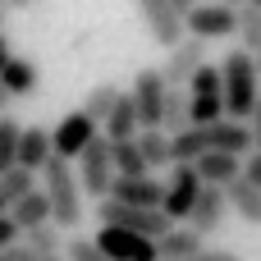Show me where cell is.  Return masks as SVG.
<instances>
[{"label": "cell", "instance_id": "cell-1", "mask_svg": "<svg viewBox=\"0 0 261 261\" xmlns=\"http://www.w3.org/2000/svg\"><path fill=\"white\" fill-rule=\"evenodd\" d=\"M220 73H225V115L234 124H252L261 106V69H257V55L234 46L225 60H220Z\"/></svg>", "mask_w": 261, "mask_h": 261}, {"label": "cell", "instance_id": "cell-2", "mask_svg": "<svg viewBox=\"0 0 261 261\" xmlns=\"http://www.w3.org/2000/svg\"><path fill=\"white\" fill-rule=\"evenodd\" d=\"M41 193L50 197V211H55L60 229H78L83 225V184H78V170H69V161L55 156L41 170Z\"/></svg>", "mask_w": 261, "mask_h": 261}, {"label": "cell", "instance_id": "cell-3", "mask_svg": "<svg viewBox=\"0 0 261 261\" xmlns=\"http://www.w3.org/2000/svg\"><path fill=\"white\" fill-rule=\"evenodd\" d=\"M138 9H142V18H147V28H151V41L165 46V55L188 41V37H184V32H188V14H193L188 0H142Z\"/></svg>", "mask_w": 261, "mask_h": 261}, {"label": "cell", "instance_id": "cell-4", "mask_svg": "<svg viewBox=\"0 0 261 261\" xmlns=\"http://www.w3.org/2000/svg\"><path fill=\"white\" fill-rule=\"evenodd\" d=\"M115 142L101 133L83 156H78V184H83V197H96V206L110 197V188H115Z\"/></svg>", "mask_w": 261, "mask_h": 261}, {"label": "cell", "instance_id": "cell-5", "mask_svg": "<svg viewBox=\"0 0 261 261\" xmlns=\"http://www.w3.org/2000/svg\"><path fill=\"white\" fill-rule=\"evenodd\" d=\"M133 101H138V115H142V133H161L165 128V106H170V83L161 69H138L133 78Z\"/></svg>", "mask_w": 261, "mask_h": 261}, {"label": "cell", "instance_id": "cell-6", "mask_svg": "<svg viewBox=\"0 0 261 261\" xmlns=\"http://www.w3.org/2000/svg\"><path fill=\"white\" fill-rule=\"evenodd\" d=\"M96 216H101V225H115V229L142 234V239H151V243H161V239L174 229V220H170L165 211H142V206H119V202H101Z\"/></svg>", "mask_w": 261, "mask_h": 261}, {"label": "cell", "instance_id": "cell-7", "mask_svg": "<svg viewBox=\"0 0 261 261\" xmlns=\"http://www.w3.org/2000/svg\"><path fill=\"white\" fill-rule=\"evenodd\" d=\"M96 138H101V124H92L83 110H69V115L50 128V142H55V156H60V161H78Z\"/></svg>", "mask_w": 261, "mask_h": 261}, {"label": "cell", "instance_id": "cell-8", "mask_svg": "<svg viewBox=\"0 0 261 261\" xmlns=\"http://www.w3.org/2000/svg\"><path fill=\"white\" fill-rule=\"evenodd\" d=\"M206 193V184H202V174L193 170V165H174V174L165 179V216L179 225V220H188L193 216V206H197V197Z\"/></svg>", "mask_w": 261, "mask_h": 261}, {"label": "cell", "instance_id": "cell-9", "mask_svg": "<svg viewBox=\"0 0 261 261\" xmlns=\"http://www.w3.org/2000/svg\"><path fill=\"white\" fill-rule=\"evenodd\" d=\"M234 32H239V9H234V5H225V0L193 5V14H188V37L216 41V37H234Z\"/></svg>", "mask_w": 261, "mask_h": 261}, {"label": "cell", "instance_id": "cell-10", "mask_svg": "<svg viewBox=\"0 0 261 261\" xmlns=\"http://www.w3.org/2000/svg\"><path fill=\"white\" fill-rule=\"evenodd\" d=\"M96 248L110 261H161V248L142 234H128V229H115V225H101L96 234Z\"/></svg>", "mask_w": 261, "mask_h": 261}, {"label": "cell", "instance_id": "cell-11", "mask_svg": "<svg viewBox=\"0 0 261 261\" xmlns=\"http://www.w3.org/2000/svg\"><path fill=\"white\" fill-rule=\"evenodd\" d=\"M202 69H206V41H197V37H188L184 46H174V50L165 55V64H161L165 83H170V87H184V92H188V83H193Z\"/></svg>", "mask_w": 261, "mask_h": 261}, {"label": "cell", "instance_id": "cell-12", "mask_svg": "<svg viewBox=\"0 0 261 261\" xmlns=\"http://www.w3.org/2000/svg\"><path fill=\"white\" fill-rule=\"evenodd\" d=\"M106 202H119V206H142V211H161L165 206V184L161 179H115L110 197Z\"/></svg>", "mask_w": 261, "mask_h": 261}, {"label": "cell", "instance_id": "cell-13", "mask_svg": "<svg viewBox=\"0 0 261 261\" xmlns=\"http://www.w3.org/2000/svg\"><path fill=\"white\" fill-rule=\"evenodd\" d=\"M50 161H55L50 128H37V124H28V128H23V147H18V170H28V174H41Z\"/></svg>", "mask_w": 261, "mask_h": 261}, {"label": "cell", "instance_id": "cell-14", "mask_svg": "<svg viewBox=\"0 0 261 261\" xmlns=\"http://www.w3.org/2000/svg\"><path fill=\"white\" fill-rule=\"evenodd\" d=\"M156 248H161V261H193V257L206 252V239H202L193 225H174Z\"/></svg>", "mask_w": 261, "mask_h": 261}, {"label": "cell", "instance_id": "cell-15", "mask_svg": "<svg viewBox=\"0 0 261 261\" xmlns=\"http://www.w3.org/2000/svg\"><path fill=\"white\" fill-rule=\"evenodd\" d=\"M110 142H138L142 138V115H138V101H133V92H124V101L115 106V115L106 119V128H101Z\"/></svg>", "mask_w": 261, "mask_h": 261}, {"label": "cell", "instance_id": "cell-16", "mask_svg": "<svg viewBox=\"0 0 261 261\" xmlns=\"http://www.w3.org/2000/svg\"><path fill=\"white\" fill-rule=\"evenodd\" d=\"M225 211H229V197H225V188H206L202 197H197V206H193V216H188V225L206 239L211 229H220V220H225Z\"/></svg>", "mask_w": 261, "mask_h": 261}, {"label": "cell", "instance_id": "cell-17", "mask_svg": "<svg viewBox=\"0 0 261 261\" xmlns=\"http://www.w3.org/2000/svg\"><path fill=\"white\" fill-rule=\"evenodd\" d=\"M9 220L28 234V229H41V225H55V211H50V197L37 188V193H28L23 202H14V211H9Z\"/></svg>", "mask_w": 261, "mask_h": 261}, {"label": "cell", "instance_id": "cell-18", "mask_svg": "<svg viewBox=\"0 0 261 261\" xmlns=\"http://www.w3.org/2000/svg\"><path fill=\"white\" fill-rule=\"evenodd\" d=\"M37 83H41V73H37V64H32V60H23V55H14V60H9V69L0 73V87L9 92V101H14V96L37 92Z\"/></svg>", "mask_w": 261, "mask_h": 261}, {"label": "cell", "instance_id": "cell-19", "mask_svg": "<svg viewBox=\"0 0 261 261\" xmlns=\"http://www.w3.org/2000/svg\"><path fill=\"white\" fill-rule=\"evenodd\" d=\"M161 133H170V138L193 133V96L184 87H170V106H165V128Z\"/></svg>", "mask_w": 261, "mask_h": 261}, {"label": "cell", "instance_id": "cell-20", "mask_svg": "<svg viewBox=\"0 0 261 261\" xmlns=\"http://www.w3.org/2000/svg\"><path fill=\"white\" fill-rule=\"evenodd\" d=\"M119 101H124V92H119L115 83H101V87H92V92H87L83 115H87L92 124H101V128H106V119L115 115V106H119Z\"/></svg>", "mask_w": 261, "mask_h": 261}, {"label": "cell", "instance_id": "cell-21", "mask_svg": "<svg viewBox=\"0 0 261 261\" xmlns=\"http://www.w3.org/2000/svg\"><path fill=\"white\" fill-rule=\"evenodd\" d=\"M225 197H229V211H239L248 225H261V188H252L248 179H239V184L225 188Z\"/></svg>", "mask_w": 261, "mask_h": 261}, {"label": "cell", "instance_id": "cell-22", "mask_svg": "<svg viewBox=\"0 0 261 261\" xmlns=\"http://www.w3.org/2000/svg\"><path fill=\"white\" fill-rule=\"evenodd\" d=\"M147 170H174V138L170 133H142L138 138Z\"/></svg>", "mask_w": 261, "mask_h": 261}, {"label": "cell", "instance_id": "cell-23", "mask_svg": "<svg viewBox=\"0 0 261 261\" xmlns=\"http://www.w3.org/2000/svg\"><path fill=\"white\" fill-rule=\"evenodd\" d=\"M18 147H23V124H14L9 115L0 119V179L9 170H18Z\"/></svg>", "mask_w": 261, "mask_h": 261}, {"label": "cell", "instance_id": "cell-24", "mask_svg": "<svg viewBox=\"0 0 261 261\" xmlns=\"http://www.w3.org/2000/svg\"><path fill=\"white\" fill-rule=\"evenodd\" d=\"M115 174H119V179H147V174H151L138 142H115Z\"/></svg>", "mask_w": 261, "mask_h": 261}, {"label": "cell", "instance_id": "cell-25", "mask_svg": "<svg viewBox=\"0 0 261 261\" xmlns=\"http://www.w3.org/2000/svg\"><path fill=\"white\" fill-rule=\"evenodd\" d=\"M239 37H243V50H261V0H248L239 9Z\"/></svg>", "mask_w": 261, "mask_h": 261}, {"label": "cell", "instance_id": "cell-26", "mask_svg": "<svg viewBox=\"0 0 261 261\" xmlns=\"http://www.w3.org/2000/svg\"><path fill=\"white\" fill-rule=\"evenodd\" d=\"M23 243H28L32 252H41V257H60V252H64L60 225H41V229H28V234H23Z\"/></svg>", "mask_w": 261, "mask_h": 261}, {"label": "cell", "instance_id": "cell-27", "mask_svg": "<svg viewBox=\"0 0 261 261\" xmlns=\"http://www.w3.org/2000/svg\"><path fill=\"white\" fill-rule=\"evenodd\" d=\"M188 96H225V73H220V64H206V69L188 83Z\"/></svg>", "mask_w": 261, "mask_h": 261}, {"label": "cell", "instance_id": "cell-28", "mask_svg": "<svg viewBox=\"0 0 261 261\" xmlns=\"http://www.w3.org/2000/svg\"><path fill=\"white\" fill-rule=\"evenodd\" d=\"M37 174H28V170H9L5 179H0V193L9 197V202H23L28 193H37V184H32Z\"/></svg>", "mask_w": 261, "mask_h": 261}, {"label": "cell", "instance_id": "cell-29", "mask_svg": "<svg viewBox=\"0 0 261 261\" xmlns=\"http://www.w3.org/2000/svg\"><path fill=\"white\" fill-rule=\"evenodd\" d=\"M64 261H110V257L96 248V239H69L64 243Z\"/></svg>", "mask_w": 261, "mask_h": 261}, {"label": "cell", "instance_id": "cell-30", "mask_svg": "<svg viewBox=\"0 0 261 261\" xmlns=\"http://www.w3.org/2000/svg\"><path fill=\"white\" fill-rule=\"evenodd\" d=\"M18 234H23V229H18V225H14V220L5 216V220H0V257H5L9 248H18V243H23Z\"/></svg>", "mask_w": 261, "mask_h": 261}, {"label": "cell", "instance_id": "cell-31", "mask_svg": "<svg viewBox=\"0 0 261 261\" xmlns=\"http://www.w3.org/2000/svg\"><path fill=\"white\" fill-rule=\"evenodd\" d=\"M5 261H64V257H41V252H32L28 243H18V248H9Z\"/></svg>", "mask_w": 261, "mask_h": 261}, {"label": "cell", "instance_id": "cell-32", "mask_svg": "<svg viewBox=\"0 0 261 261\" xmlns=\"http://www.w3.org/2000/svg\"><path fill=\"white\" fill-rule=\"evenodd\" d=\"M243 179H248L252 188H261V151H252V156L243 161Z\"/></svg>", "mask_w": 261, "mask_h": 261}, {"label": "cell", "instance_id": "cell-33", "mask_svg": "<svg viewBox=\"0 0 261 261\" xmlns=\"http://www.w3.org/2000/svg\"><path fill=\"white\" fill-rule=\"evenodd\" d=\"M248 128H252V151H261V106H257V115H252Z\"/></svg>", "mask_w": 261, "mask_h": 261}, {"label": "cell", "instance_id": "cell-34", "mask_svg": "<svg viewBox=\"0 0 261 261\" xmlns=\"http://www.w3.org/2000/svg\"><path fill=\"white\" fill-rule=\"evenodd\" d=\"M193 261H239V252H225L220 248V252H202V257H193Z\"/></svg>", "mask_w": 261, "mask_h": 261}, {"label": "cell", "instance_id": "cell-35", "mask_svg": "<svg viewBox=\"0 0 261 261\" xmlns=\"http://www.w3.org/2000/svg\"><path fill=\"white\" fill-rule=\"evenodd\" d=\"M9 60H14V55H9V37H5V32H0V73H5V69H9Z\"/></svg>", "mask_w": 261, "mask_h": 261}, {"label": "cell", "instance_id": "cell-36", "mask_svg": "<svg viewBox=\"0 0 261 261\" xmlns=\"http://www.w3.org/2000/svg\"><path fill=\"white\" fill-rule=\"evenodd\" d=\"M9 211H14V202H9V197H5V193H0V220H5V216H9Z\"/></svg>", "mask_w": 261, "mask_h": 261}, {"label": "cell", "instance_id": "cell-37", "mask_svg": "<svg viewBox=\"0 0 261 261\" xmlns=\"http://www.w3.org/2000/svg\"><path fill=\"white\" fill-rule=\"evenodd\" d=\"M5 106H9V92H5V87H0V115H5Z\"/></svg>", "mask_w": 261, "mask_h": 261}, {"label": "cell", "instance_id": "cell-38", "mask_svg": "<svg viewBox=\"0 0 261 261\" xmlns=\"http://www.w3.org/2000/svg\"><path fill=\"white\" fill-rule=\"evenodd\" d=\"M0 28H5V5H0Z\"/></svg>", "mask_w": 261, "mask_h": 261}, {"label": "cell", "instance_id": "cell-39", "mask_svg": "<svg viewBox=\"0 0 261 261\" xmlns=\"http://www.w3.org/2000/svg\"><path fill=\"white\" fill-rule=\"evenodd\" d=\"M0 119H5V115H0Z\"/></svg>", "mask_w": 261, "mask_h": 261}, {"label": "cell", "instance_id": "cell-40", "mask_svg": "<svg viewBox=\"0 0 261 261\" xmlns=\"http://www.w3.org/2000/svg\"><path fill=\"white\" fill-rule=\"evenodd\" d=\"M0 261H5V257H0Z\"/></svg>", "mask_w": 261, "mask_h": 261}]
</instances>
